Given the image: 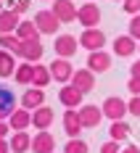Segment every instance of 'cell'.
<instances>
[{
	"label": "cell",
	"mask_w": 140,
	"mask_h": 153,
	"mask_svg": "<svg viewBox=\"0 0 140 153\" xmlns=\"http://www.w3.org/2000/svg\"><path fill=\"white\" fill-rule=\"evenodd\" d=\"M34 27L40 29V34H58L61 21H58V16L53 13V11L42 8V11H37V13H34Z\"/></svg>",
	"instance_id": "6da1fadb"
},
{
	"label": "cell",
	"mask_w": 140,
	"mask_h": 153,
	"mask_svg": "<svg viewBox=\"0 0 140 153\" xmlns=\"http://www.w3.org/2000/svg\"><path fill=\"white\" fill-rule=\"evenodd\" d=\"M56 56L58 58H71V56H77V48H79V37L74 34H56Z\"/></svg>",
	"instance_id": "7a4b0ae2"
},
{
	"label": "cell",
	"mask_w": 140,
	"mask_h": 153,
	"mask_svg": "<svg viewBox=\"0 0 140 153\" xmlns=\"http://www.w3.org/2000/svg\"><path fill=\"white\" fill-rule=\"evenodd\" d=\"M77 21L85 27V29L98 27V21H101V8H98L95 3H85V5H79V8H77Z\"/></svg>",
	"instance_id": "3957f363"
},
{
	"label": "cell",
	"mask_w": 140,
	"mask_h": 153,
	"mask_svg": "<svg viewBox=\"0 0 140 153\" xmlns=\"http://www.w3.org/2000/svg\"><path fill=\"white\" fill-rule=\"evenodd\" d=\"M101 108H103V116H109L111 122H116V119H124L127 114H130V108H127V103L122 100V98H116V95H111V98H106Z\"/></svg>",
	"instance_id": "277c9868"
},
{
	"label": "cell",
	"mask_w": 140,
	"mask_h": 153,
	"mask_svg": "<svg viewBox=\"0 0 140 153\" xmlns=\"http://www.w3.org/2000/svg\"><path fill=\"white\" fill-rule=\"evenodd\" d=\"M79 45L87 48L90 53H93V50H103V45H106V34L98 29V27H93V29H85L82 34H79Z\"/></svg>",
	"instance_id": "5b68a950"
},
{
	"label": "cell",
	"mask_w": 140,
	"mask_h": 153,
	"mask_svg": "<svg viewBox=\"0 0 140 153\" xmlns=\"http://www.w3.org/2000/svg\"><path fill=\"white\" fill-rule=\"evenodd\" d=\"M111 50H114V56H119V58H130V56L138 50V40H135L132 34H119V37L111 42Z\"/></svg>",
	"instance_id": "8992f818"
},
{
	"label": "cell",
	"mask_w": 140,
	"mask_h": 153,
	"mask_svg": "<svg viewBox=\"0 0 140 153\" xmlns=\"http://www.w3.org/2000/svg\"><path fill=\"white\" fill-rule=\"evenodd\" d=\"M42 53H45V48L40 40H21V53H19V58L27 63H37L42 58Z\"/></svg>",
	"instance_id": "52a82bcc"
},
{
	"label": "cell",
	"mask_w": 140,
	"mask_h": 153,
	"mask_svg": "<svg viewBox=\"0 0 140 153\" xmlns=\"http://www.w3.org/2000/svg\"><path fill=\"white\" fill-rule=\"evenodd\" d=\"M50 74L58 85H69L71 82V74H74V66L69 63V58H56L50 63Z\"/></svg>",
	"instance_id": "ba28073f"
},
{
	"label": "cell",
	"mask_w": 140,
	"mask_h": 153,
	"mask_svg": "<svg viewBox=\"0 0 140 153\" xmlns=\"http://www.w3.org/2000/svg\"><path fill=\"white\" fill-rule=\"evenodd\" d=\"M19 103H21V108H27V111H34V108L45 106V90L42 87H27L24 95L19 98Z\"/></svg>",
	"instance_id": "9c48e42d"
},
{
	"label": "cell",
	"mask_w": 140,
	"mask_h": 153,
	"mask_svg": "<svg viewBox=\"0 0 140 153\" xmlns=\"http://www.w3.org/2000/svg\"><path fill=\"white\" fill-rule=\"evenodd\" d=\"M71 85L77 87L79 92H93L95 90V71H90V69H77L74 74H71Z\"/></svg>",
	"instance_id": "30bf717a"
},
{
	"label": "cell",
	"mask_w": 140,
	"mask_h": 153,
	"mask_svg": "<svg viewBox=\"0 0 140 153\" xmlns=\"http://www.w3.org/2000/svg\"><path fill=\"white\" fill-rule=\"evenodd\" d=\"M56 151V137L48 129H37V135L32 137V153H53Z\"/></svg>",
	"instance_id": "8fae6325"
},
{
	"label": "cell",
	"mask_w": 140,
	"mask_h": 153,
	"mask_svg": "<svg viewBox=\"0 0 140 153\" xmlns=\"http://www.w3.org/2000/svg\"><path fill=\"white\" fill-rule=\"evenodd\" d=\"M53 13L58 16L61 24H71L77 19V8H74V0H53Z\"/></svg>",
	"instance_id": "7c38bea8"
},
{
	"label": "cell",
	"mask_w": 140,
	"mask_h": 153,
	"mask_svg": "<svg viewBox=\"0 0 140 153\" xmlns=\"http://www.w3.org/2000/svg\"><path fill=\"white\" fill-rule=\"evenodd\" d=\"M87 69L95 71V74L109 71L111 69V53H106V50H93V53L87 56Z\"/></svg>",
	"instance_id": "4fadbf2b"
},
{
	"label": "cell",
	"mask_w": 140,
	"mask_h": 153,
	"mask_svg": "<svg viewBox=\"0 0 140 153\" xmlns=\"http://www.w3.org/2000/svg\"><path fill=\"white\" fill-rule=\"evenodd\" d=\"M79 119H82V127L85 129H95L98 124H101V119H103V108L98 106H79Z\"/></svg>",
	"instance_id": "5bb4252c"
},
{
	"label": "cell",
	"mask_w": 140,
	"mask_h": 153,
	"mask_svg": "<svg viewBox=\"0 0 140 153\" xmlns=\"http://www.w3.org/2000/svg\"><path fill=\"white\" fill-rule=\"evenodd\" d=\"M63 132L69 135V137H79V132L85 129L82 127V119H79V111H74V108H66L63 111Z\"/></svg>",
	"instance_id": "9a60e30c"
},
{
	"label": "cell",
	"mask_w": 140,
	"mask_h": 153,
	"mask_svg": "<svg viewBox=\"0 0 140 153\" xmlns=\"http://www.w3.org/2000/svg\"><path fill=\"white\" fill-rule=\"evenodd\" d=\"M82 98H85V92H79L71 82L69 85H63L61 90H58V100H61L66 108H77V106H82Z\"/></svg>",
	"instance_id": "2e32d148"
},
{
	"label": "cell",
	"mask_w": 140,
	"mask_h": 153,
	"mask_svg": "<svg viewBox=\"0 0 140 153\" xmlns=\"http://www.w3.org/2000/svg\"><path fill=\"white\" fill-rule=\"evenodd\" d=\"M53 119H56V114H53V108H50V106H40V108L32 111V127H37V129L53 127Z\"/></svg>",
	"instance_id": "e0dca14e"
},
{
	"label": "cell",
	"mask_w": 140,
	"mask_h": 153,
	"mask_svg": "<svg viewBox=\"0 0 140 153\" xmlns=\"http://www.w3.org/2000/svg\"><path fill=\"white\" fill-rule=\"evenodd\" d=\"M19 24H21V16L16 11H11V8L0 11V34H13L19 29Z\"/></svg>",
	"instance_id": "ac0fdd59"
},
{
	"label": "cell",
	"mask_w": 140,
	"mask_h": 153,
	"mask_svg": "<svg viewBox=\"0 0 140 153\" xmlns=\"http://www.w3.org/2000/svg\"><path fill=\"white\" fill-rule=\"evenodd\" d=\"M16 103H19V100H16V95L8 90V87H3V85H0V119H8L16 108H19Z\"/></svg>",
	"instance_id": "d6986e66"
},
{
	"label": "cell",
	"mask_w": 140,
	"mask_h": 153,
	"mask_svg": "<svg viewBox=\"0 0 140 153\" xmlns=\"http://www.w3.org/2000/svg\"><path fill=\"white\" fill-rule=\"evenodd\" d=\"M8 124H11V129H16V132H21V129L32 127V111H27V108L19 106L13 114L8 116Z\"/></svg>",
	"instance_id": "ffe728a7"
},
{
	"label": "cell",
	"mask_w": 140,
	"mask_h": 153,
	"mask_svg": "<svg viewBox=\"0 0 140 153\" xmlns=\"http://www.w3.org/2000/svg\"><path fill=\"white\" fill-rule=\"evenodd\" d=\"M50 79H53L50 66H45V63H34V71H32V87H42V90H45V85H50Z\"/></svg>",
	"instance_id": "44dd1931"
},
{
	"label": "cell",
	"mask_w": 140,
	"mask_h": 153,
	"mask_svg": "<svg viewBox=\"0 0 140 153\" xmlns=\"http://www.w3.org/2000/svg\"><path fill=\"white\" fill-rule=\"evenodd\" d=\"M16 58H19V56H13L11 50H3V48H0V76H3V79L16 74V66H19Z\"/></svg>",
	"instance_id": "7402d4cb"
},
{
	"label": "cell",
	"mask_w": 140,
	"mask_h": 153,
	"mask_svg": "<svg viewBox=\"0 0 140 153\" xmlns=\"http://www.w3.org/2000/svg\"><path fill=\"white\" fill-rule=\"evenodd\" d=\"M32 151V137L21 129V132H13V137H11V153H27Z\"/></svg>",
	"instance_id": "603a6c76"
},
{
	"label": "cell",
	"mask_w": 140,
	"mask_h": 153,
	"mask_svg": "<svg viewBox=\"0 0 140 153\" xmlns=\"http://www.w3.org/2000/svg\"><path fill=\"white\" fill-rule=\"evenodd\" d=\"M109 135H111V140L122 143V140H127V137H130V124H127L124 119H116V122H111Z\"/></svg>",
	"instance_id": "cb8c5ba5"
},
{
	"label": "cell",
	"mask_w": 140,
	"mask_h": 153,
	"mask_svg": "<svg viewBox=\"0 0 140 153\" xmlns=\"http://www.w3.org/2000/svg\"><path fill=\"white\" fill-rule=\"evenodd\" d=\"M16 34H19V40H40L42 37L40 29L34 27V21H21L19 29H16Z\"/></svg>",
	"instance_id": "d4e9b609"
},
{
	"label": "cell",
	"mask_w": 140,
	"mask_h": 153,
	"mask_svg": "<svg viewBox=\"0 0 140 153\" xmlns=\"http://www.w3.org/2000/svg\"><path fill=\"white\" fill-rule=\"evenodd\" d=\"M0 48L3 50H11L13 56H19L21 53V40H19V34H0Z\"/></svg>",
	"instance_id": "484cf974"
},
{
	"label": "cell",
	"mask_w": 140,
	"mask_h": 153,
	"mask_svg": "<svg viewBox=\"0 0 140 153\" xmlns=\"http://www.w3.org/2000/svg\"><path fill=\"white\" fill-rule=\"evenodd\" d=\"M32 71H34V63H19L16 66V74H13V79L19 82V85H32Z\"/></svg>",
	"instance_id": "4316f807"
},
{
	"label": "cell",
	"mask_w": 140,
	"mask_h": 153,
	"mask_svg": "<svg viewBox=\"0 0 140 153\" xmlns=\"http://www.w3.org/2000/svg\"><path fill=\"white\" fill-rule=\"evenodd\" d=\"M63 153H90V145H87L85 140H79V137H69Z\"/></svg>",
	"instance_id": "83f0119b"
},
{
	"label": "cell",
	"mask_w": 140,
	"mask_h": 153,
	"mask_svg": "<svg viewBox=\"0 0 140 153\" xmlns=\"http://www.w3.org/2000/svg\"><path fill=\"white\" fill-rule=\"evenodd\" d=\"M5 3H8V5H5V8H11V11H16V13L21 16V13H27V11H29V0H5Z\"/></svg>",
	"instance_id": "f1b7e54d"
},
{
	"label": "cell",
	"mask_w": 140,
	"mask_h": 153,
	"mask_svg": "<svg viewBox=\"0 0 140 153\" xmlns=\"http://www.w3.org/2000/svg\"><path fill=\"white\" fill-rule=\"evenodd\" d=\"M127 34H132V37L140 42V13L132 16V21H130V32H127Z\"/></svg>",
	"instance_id": "f546056e"
},
{
	"label": "cell",
	"mask_w": 140,
	"mask_h": 153,
	"mask_svg": "<svg viewBox=\"0 0 140 153\" xmlns=\"http://www.w3.org/2000/svg\"><path fill=\"white\" fill-rule=\"evenodd\" d=\"M122 8H124L130 16H135V13H140V0H124Z\"/></svg>",
	"instance_id": "4dcf8cb0"
},
{
	"label": "cell",
	"mask_w": 140,
	"mask_h": 153,
	"mask_svg": "<svg viewBox=\"0 0 140 153\" xmlns=\"http://www.w3.org/2000/svg\"><path fill=\"white\" fill-rule=\"evenodd\" d=\"M101 153H122V148H119V143H116V140H109V143H103V145H101Z\"/></svg>",
	"instance_id": "1f68e13d"
},
{
	"label": "cell",
	"mask_w": 140,
	"mask_h": 153,
	"mask_svg": "<svg viewBox=\"0 0 140 153\" xmlns=\"http://www.w3.org/2000/svg\"><path fill=\"white\" fill-rule=\"evenodd\" d=\"M127 108H130L132 116H138V119H140V95H132V100L127 103Z\"/></svg>",
	"instance_id": "d6a6232c"
},
{
	"label": "cell",
	"mask_w": 140,
	"mask_h": 153,
	"mask_svg": "<svg viewBox=\"0 0 140 153\" xmlns=\"http://www.w3.org/2000/svg\"><path fill=\"white\" fill-rule=\"evenodd\" d=\"M127 90L132 92V95H140V79H138V76H130V82H127Z\"/></svg>",
	"instance_id": "836d02e7"
},
{
	"label": "cell",
	"mask_w": 140,
	"mask_h": 153,
	"mask_svg": "<svg viewBox=\"0 0 140 153\" xmlns=\"http://www.w3.org/2000/svg\"><path fill=\"white\" fill-rule=\"evenodd\" d=\"M130 76H138V79H140V58L135 63H130Z\"/></svg>",
	"instance_id": "e575fe53"
},
{
	"label": "cell",
	"mask_w": 140,
	"mask_h": 153,
	"mask_svg": "<svg viewBox=\"0 0 140 153\" xmlns=\"http://www.w3.org/2000/svg\"><path fill=\"white\" fill-rule=\"evenodd\" d=\"M11 132V124H5V119H0V137H5Z\"/></svg>",
	"instance_id": "d590c367"
},
{
	"label": "cell",
	"mask_w": 140,
	"mask_h": 153,
	"mask_svg": "<svg viewBox=\"0 0 140 153\" xmlns=\"http://www.w3.org/2000/svg\"><path fill=\"white\" fill-rule=\"evenodd\" d=\"M0 153H11V143L5 137H0Z\"/></svg>",
	"instance_id": "8d00e7d4"
},
{
	"label": "cell",
	"mask_w": 140,
	"mask_h": 153,
	"mask_svg": "<svg viewBox=\"0 0 140 153\" xmlns=\"http://www.w3.org/2000/svg\"><path fill=\"white\" fill-rule=\"evenodd\" d=\"M122 153H140V148H138V145H132V143H130V145H124V148H122Z\"/></svg>",
	"instance_id": "74e56055"
},
{
	"label": "cell",
	"mask_w": 140,
	"mask_h": 153,
	"mask_svg": "<svg viewBox=\"0 0 140 153\" xmlns=\"http://www.w3.org/2000/svg\"><path fill=\"white\" fill-rule=\"evenodd\" d=\"M0 11H5V0H0Z\"/></svg>",
	"instance_id": "f35d334b"
},
{
	"label": "cell",
	"mask_w": 140,
	"mask_h": 153,
	"mask_svg": "<svg viewBox=\"0 0 140 153\" xmlns=\"http://www.w3.org/2000/svg\"><path fill=\"white\" fill-rule=\"evenodd\" d=\"M138 50H140V42H138Z\"/></svg>",
	"instance_id": "ab89813d"
},
{
	"label": "cell",
	"mask_w": 140,
	"mask_h": 153,
	"mask_svg": "<svg viewBox=\"0 0 140 153\" xmlns=\"http://www.w3.org/2000/svg\"><path fill=\"white\" fill-rule=\"evenodd\" d=\"M114 3H116V0H114ZM122 3H124V0H122Z\"/></svg>",
	"instance_id": "60d3db41"
}]
</instances>
